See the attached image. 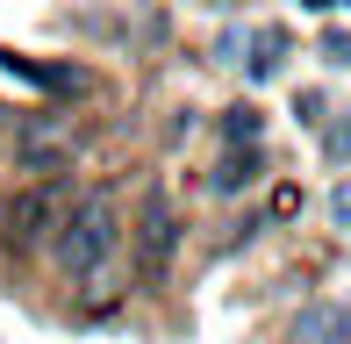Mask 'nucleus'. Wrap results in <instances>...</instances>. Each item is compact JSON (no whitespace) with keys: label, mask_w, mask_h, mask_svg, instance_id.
<instances>
[{"label":"nucleus","mask_w":351,"mask_h":344,"mask_svg":"<svg viewBox=\"0 0 351 344\" xmlns=\"http://www.w3.org/2000/svg\"><path fill=\"white\" fill-rule=\"evenodd\" d=\"M51 244H58V273H65V280H101L108 258H115V244H122L115 194H86L79 208H65L58 230H51Z\"/></svg>","instance_id":"1"},{"label":"nucleus","mask_w":351,"mask_h":344,"mask_svg":"<svg viewBox=\"0 0 351 344\" xmlns=\"http://www.w3.org/2000/svg\"><path fill=\"white\" fill-rule=\"evenodd\" d=\"M58 215H65V186H22V194L0 208V230H8V244L14 251H36V244H51V230H58Z\"/></svg>","instance_id":"2"},{"label":"nucleus","mask_w":351,"mask_h":344,"mask_svg":"<svg viewBox=\"0 0 351 344\" xmlns=\"http://www.w3.org/2000/svg\"><path fill=\"white\" fill-rule=\"evenodd\" d=\"M172 251H180V208H172L165 194H143V208H136V258H143V273L165 280Z\"/></svg>","instance_id":"3"},{"label":"nucleus","mask_w":351,"mask_h":344,"mask_svg":"<svg viewBox=\"0 0 351 344\" xmlns=\"http://www.w3.org/2000/svg\"><path fill=\"white\" fill-rule=\"evenodd\" d=\"M14 165L22 172H65L72 165V130L43 122V115H22L14 122Z\"/></svg>","instance_id":"4"},{"label":"nucleus","mask_w":351,"mask_h":344,"mask_svg":"<svg viewBox=\"0 0 351 344\" xmlns=\"http://www.w3.org/2000/svg\"><path fill=\"white\" fill-rule=\"evenodd\" d=\"M294 344H351V308L337 302H315L294 316Z\"/></svg>","instance_id":"5"},{"label":"nucleus","mask_w":351,"mask_h":344,"mask_svg":"<svg viewBox=\"0 0 351 344\" xmlns=\"http://www.w3.org/2000/svg\"><path fill=\"white\" fill-rule=\"evenodd\" d=\"M258 172H265V151H258V144H244V151H230V158L208 172V186H215V194H244Z\"/></svg>","instance_id":"6"},{"label":"nucleus","mask_w":351,"mask_h":344,"mask_svg":"<svg viewBox=\"0 0 351 344\" xmlns=\"http://www.w3.org/2000/svg\"><path fill=\"white\" fill-rule=\"evenodd\" d=\"M258 130H265V115L251 101H237L230 115H222V136H230V144H258Z\"/></svg>","instance_id":"7"},{"label":"nucleus","mask_w":351,"mask_h":344,"mask_svg":"<svg viewBox=\"0 0 351 344\" xmlns=\"http://www.w3.org/2000/svg\"><path fill=\"white\" fill-rule=\"evenodd\" d=\"M323 58H330V65H351V36H344V29H337V36H323Z\"/></svg>","instance_id":"8"},{"label":"nucleus","mask_w":351,"mask_h":344,"mask_svg":"<svg viewBox=\"0 0 351 344\" xmlns=\"http://www.w3.org/2000/svg\"><path fill=\"white\" fill-rule=\"evenodd\" d=\"M330 215H337V223L351 230V186H337V194H330Z\"/></svg>","instance_id":"9"},{"label":"nucleus","mask_w":351,"mask_h":344,"mask_svg":"<svg viewBox=\"0 0 351 344\" xmlns=\"http://www.w3.org/2000/svg\"><path fill=\"white\" fill-rule=\"evenodd\" d=\"M344 8H351V0H344Z\"/></svg>","instance_id":"10"}]
</instances>
